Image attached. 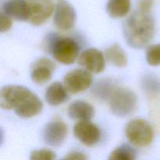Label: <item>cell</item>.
Returning a JSON list of instances; mask_svg holds the SVG:
<instances>
[{"instance_id": "obj_1", "label": "cell", "mask_w": 160, "mask_h": 160, "mask_svg": "<svg viewBox=\"0 0 160 160\" xmlns=\"http://www.w3.org/2000/svg\"><path fill=\"white\" fill-rule=\"evenodd\" d=\"M156 23L150 12L137 10L126 20L123 34L128 45L133 48L146 47L155 36Z\"/></svg>"}, {"instance_id": "obj_2", "label": "cell", "mask_w": 160, "mask_h": 160, "mask_svg": "<svg viewBox=\"0 0 160 160\" xmlns=\"http://www.w3.org/2000/svg\"><path fill=\"white\" fill-rule=\"evenodd\" d=\"M48 42V48L53 58L59 62L70 65L78 59L80 47L78 42L72 38L50 34Z\"/></svg>"}, {"instance_id": "obj_3", "label": "cell", "mask_w": 160, "mask_h": 160, "mask_svg": "<svg viewBox=\"0 0 160 160\" xmlns=\"http://www.w3.org/2000/svg\"><path fill=\"white\" fill-rule=\"evenodd\" d=\"M110 110L114 115L125 117L135 111L138 97L133 91L126 88H116L108 99Z\"/></svg>"}, {"instance_id": "obj_4", "label": "cell", "mask_w": 160, "mask_h": 160, "mask_svg": "<svg viewBox=\"0 0 160 160\" xmlns=\"http://www.w3.org/2000/svg\"><path fill=\"white\" fill-rule=\"evenodd\" d=\"M125 134L131 145L136 147H145L152 142L154 130L147 120L142 118L134 119L126 125Z\"/></svg>"}, {"instance_id": "obj_5", "label": "cell", "mask_w": 160, "mask_h": 160, "mask_svg": "<svg viewBox=\"0 0 160 160\" xmlns=\"http://www.w3.org/2000/svg\"><path fill=\"white\" fill-rule=\"evenodd\" d=\"M33 94L28 88L20 85H7L0 89V107L15 109Z\"/></svg>"}, {"instance_id": "obj_6", "label": "cell", "mask_w": 160, "mask_h": 160, "mask_svg": "<svg viewBox=\"0 0 160 160\" xmlns=\"http://www.w3.org/2000/svg\"><path fill=\"white\" fill-rule=\"evenodd\" d=\"M93 78L85 69H74L64 76L63 85L67 92L78 94L88 89L92 86Z\"/></svg>"}, {"instance_id": "obj_7", "label": "cell", "mask_w": 160, "mask_h": 160, "mask_svg": "<svg viewBox=\"0 0 160 160\" xmlns=\"http://www.w3.org/2000/svg\"><path fill=\"white\" fill-rule=\"evenodd\" d=\"M54 10V23L58 29L68 31L73 28L77 13L74 8L67 0H57Z\"/></svg>"}, {"instance_id": "obj_8", "label": "cell", "mask_w": 160, "mask_h": 160, "mask_svg": "<svg viewBox=\"0 0 160 160\" xmlns=\"http://www.w3.org/2000/svg\"><path fill=\"white\" fill-rule=\"evenodd\" d=\"M30 9L28 21L34 26L45 23L53 13L55 5L52 0H27Z\"/></svg>"}, {"instance_id": "obj_9", "label": "cell", "mask_w": 160, "mask_h": 160, "mask_svg": "<svg viewBox=\"0 0 160 160\" xmlns=\"http://www.w3.org/2000/svg\"><path fill=\"white\" fill-rule=\"evenodd\" d=\"M73 134L86 146H93L101 139L99 128L90 120H81L77 123L73 128Z\"/></svg>"}, {"instance_id": "obj_10", "label": "cell", "mask_w": 160, "mask_h": 160, "mask_svg": "<svg viewBox=\"0 0 160 160\" xmlns=\"http://www.w3.org/2000/svg\"><path fill=\"white\" fill-rule=\"evenodd\" d=\"M78 63L90 73H98L104 70L105 56L101 51L91 48L84 50L78 58Z\"/></svg>"}, {"instance_id": "obj_11", "label": "cell", "mask_w": 160, "mask_h": 160, "mask_svg": "<svg viewBox=\"0 0 160 160\" xmlns=\"http://www.w3.org/2000/svg\"><path fill=\"white\" fill-rule=\"evenodd\" d=\"M68 133V128L61 120H53L44 128L43 139L52 147H59L63 143Z\"/></svg>"}, {"instance_id": "obj_12", "label": "cell", "mask_w": 160, "mask_h": 160, "mask_svg": "<svg viewBox=\"0 0 160 160\" xmlns=\"http://www.w3.org/2000/svg\"><path fill=\"white\" fill-rule=\"evenodd\" d=\"M56 69L54 62L47 58H41L31 66V80L38 84H45L51 80Z\"/></svg>"}, {"instance_id": "obj_13", "label": "cell", "mask_w": 160, "mask_h": 160, "mask_svg": "<svg viewBox=\"0 0 160 160\" xmlns=\"http://www.w3.org/2000/svg\"><path fill=\"white\" fill-rule=\"evenodd\" d=\"M3 12L20 21H28L30 9L27 0H9L3 5Z\"/></svg>"}, {"instance_id": "obj_14", "label": "cell", "mask_w": 160, "mask_h": 160, "mask_svg": "<svg viewBox=\"0 0 160 160\" xmlns=\"http://www.w3.org/2000/svg\"><path fill=\"white\" fill-rule=\"evenodd\" d=\"M68 115L73 120H91L95 116V108L85 101L77 100L68 108Z\"/></svg>"}, {"instance_id": "obj_15", "label": "cell", "mask_w": 160, "mask_h": 160, "mask_svg": "<svg viewBox=\"0 0 160 160\" xmlns=\"http://www.w3.org/2000/svg\"><path fill=\"white\" fill-rule=\"evenodd\" d=\"M43 103L34 93L22 105L14 109L16 114L20 118L27 119L34 117L42 112Z\"/></svg>"}, {"instance_id": "obj_16", "label": "cell", "mask_w": 160, "mask_h": 160, "mask_svg": "<svg viewBox=\"0 0 160 160\" xmlns=\"http://www.w3.org/2000/svg\"><path fill=\"white\" fill-rule=\"evenodd\" d=\"M47 103L52 106H57L63 103L68 98V93L63 84L54 82L47 88L45 95Z\"/></svg>"}, {"instance_id": "obj_17", "label": "cell", "mask_w": 160, "mask_h": 160, "mask_svg": "<svg viewBox=\"0 0 160 160\" xmlns=\"http://www.w3.org/2000/svg\"><path fill=\"white\" fill-rule=\"evenodd\" d=\"M105 59L118 67H125L128 62L126 52L119 44H113L105 50Z\"/></svg>"}, {"instance_id": "obj_18", "label": "cell", "mask_w": 160, "mask_h": 160, "mask_svg": "<svg viewBox=\"0 0 160 160\" xmlns=\"http://www.w3.org/2000/svg\"><path fill=\"white\" fill-rule=\"evenodd\" d=\"M131 6V0H109L106 12L112 18H121L129 12Z\"/></svg>"}, {"instance_id": "obj_19", "label": "cell", "mask_w": 160, "mask_h": 160, "mask_svg": "<svg viewBox=\"0 0 160 160\" xmlns=\"http://www.w3.org/2000/svg\"><path fill=\"white\" fill-rule=\"evenodd\" d=\"M137 157V152L128 144H123L110 153V160H134Z\"/></svg>"}, {"instance_id": "obj_20", "label": "cell", "mask_w": 160, "mask_h": 160, "mask_svg": "<svg viewBox=\"0 0 160 160\" xmlns=\"http://www.w3.org/2000/svg\"><path fill=\"white\" fill-rule=\"evenodd\" d=\"M116 87L109 80H102L97 83L93 89V93L98 98L104 100L109 99V96Z\"/></svg>"}, {"instance_id": "obj_21", "label": "cell", "mask_w": 160, "mask_h": 160, "mask_svg": "<svg viewBox=\"0 0 160 160\" xmlns=\"http://www.w3.org/2000/svg\"><path fill=\"white\" fill-rule=\"evenodd\" d=\"M142 86L144 90L149 94L160 92V79L156 75L146 74L142 80Z\"/></svg>"}, {"instance_id": "obj_22", "label": "cell", "mask_w": 160, "mask_h": 160, "mask_svg": "<svg viewBox=\"0 0 160 160\" xmlns=\"http://www.w3.org/2000/svg\"><path fill=\"white\" fill-rule=\"evenodd\" d=\"M146 61L153 67L160 65V44L151 45L147 48Z\"/></svg>"}, {"instance_id": "obj_23", "label": "cell", "mask_w": 160, "mask_h": 160, "mask_svg": "<svg viewBox=\"0 0 160 160\" xmlns=\"http://www.w3.org/2000/svg\"><path fill=\"white\" fill-rule=\"evenodd\" d=\"M30 158L32 160H52L56 159V155L50 149H39L33 151Z\"/></svg>"}, {"instance_id": "obj_24", "label": "cell", "mask_w": 160, "mask_h": 160, "mask_svg": "<svg viewBox=\"0 0 160 160\" xmlns=\"http://www.w3.org/2000/svg\"><path fill=\"white\" fill-rule=\"evenodd\" d=\"M12 20L5 12H0V33H4L12 28Z\"/></svg>"}, {"instance_id": "obj_25", "label": "cell", "mask_w": 160, "mask_h": 160, "mask_svg": "<svg viewBox=\"0 0 160 160\" xmlns=\"http://www.w3.org/2000/svg\"><path fill=\"white\" fill-rule=\"evenodd\" d=\"M154 4V0H139L138 9L143 12H150Z\"/></svg>"}, {"instance_id": "obj_26", "label": "cell", "mask_w": 160, "mask_h": 160, "mask_svg": "<svg viewBox=\"0 0 160 160\" xmlns=\"http://www.w3.org/2000/svg\"><path fill=\"white\" fill-rule=\"evenodd\" d=\"M66 159H78V160H83L86 159L87 157L84 156L83 153L80 152H72L68 153L65 157Z\"/></svg>"}, {"instance_id": "obj_27", "label": "cell", "mask_w": 160, "mask_h": 160, "mask_svg": "<svg viewBox=\"0 0 160 160\" xmlns=\"http://www.w3.org/2000/svg\"><path fill=\"white\" fill-rule=\"evenodd\" d=\"M4 131H3L2 128H0V146H2V145L3 144L4 142Z\"/></svg>"}]
</instances>
